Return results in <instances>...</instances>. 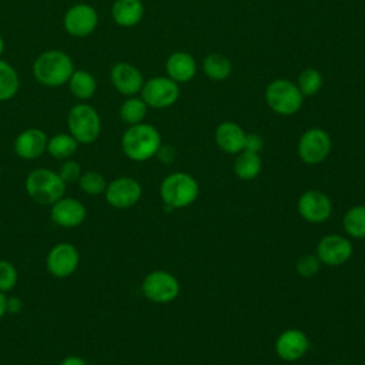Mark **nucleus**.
Masks as SVG:
<instances>
[{
	"label": "nucleus",
	"mask_w": 365,
	"mask_h": 365,
	"mask_svg": "<svg viewBox=\"0 0 365 365\" xmlns=\"http://www.w3.org/2000/svg\"><path fill=\"white\" fill-rule=\"evenodd\" d=\"M74 71L71 57L61 50H46L40 53L31 67L34 80L44 87H60L68 83Z\"/></svg>",
	"instance_id": "nucleus-1"
},
{
	"label": "nucleus",
	"mask_w": 365,
	"mask_h": 365,
	"mask_svg": "<svg viewBox=\"0 0 365 365\" xmlns=\"http://www.w3.org/2000/svg\"><path fill=\"white\" fill-rule=\"evenodd\" d=\"M161 145L160 131L148 124L138 123L128 125L121 135V150L127 158L141 163L153 158Z\"/></svg>",
	"instance_id": "nucleus-2"
},
{
	"label": "nucleus",
	"mask_w": 365,
	"mask_h": 365,
	"mask_svg": "<svg viewBox=\"0 0 365 365\" xmlns=\"http://www.w3.org/2000/svg\"><path fill=\"white\" fill-rule=\"evenodd\" d=\"M200 194L197 180L184 171L168 174L160 185V197L167 211L191 205Z\"/></svg>",
	"instance_id": "nucleus-3"
},
{
	"label": "nucleus",
	"mask_w": 365,
	"mask_h": 365,
	"mask_svg": "<svg viewBox=\"0 0 365 365\" xmlns=\"http://www.w3.org/2000/svg\"><path fill=\"white\" fill-rule=\"evenodd\" d=\"M24 185L30 200L40 205H51L66 192V182L58 173L43 167L30 171Z\"/></svg>",
	"instance_id": "nucleus-4"
},
{
	"label": "nucleus",
	"mask_w": 365,
	"mask_h": 365,
	"mask_svg": "<svg viewBox=\"0 0 365 365\" xmlns=\"http://www.w3.org/2000/svg\"><path fill=\"white\" fill-rule=\"evenodd\" d=\"M67 127L78 144H91L100 137L101 118L93 106L78 103L68 110Z\"/></svg>",
	"instance_id": "nucleus-5"
},
{
	"label": "nucleus",
	"mask_w": 365,
	"mask_h": 365,
	"mask_svg": "<svg viewBox=\"0 0 365 365\" xmlns=\"http://www.w3.org/2000/svg\"><path fill=\"white\" fill-rule=\"evenodd\" d=\"M267 106L279 115H292L298 113L304 103V96L297 84L287 78L272 80L264 93Z\"/></svg>",
	"instance_id": "nucleus-6"
},
{
	"label": "nucleus",
	"mask_w": 365,
	"mask_h": 365,
	"mask_svg": "<svg viewBox=\"0 0 365 365\" xmlns=\"http://www.w3.org/2000/svg\"><path fill=\"white\" fill-rule=\"evenodd\" d=\"M144 103L151 108H168L180 97V84L167 76H155L144 81L140 91Z\"/></svg>",
	"instance_id": "nucleus-7"
},
{
	"label": "nucleus",
	"mask_w": 365,
	"mask_h": 365,
	"mask_svg": "<svg viewBox=\"0 0 365 365\" xmlns=\"http://www.w3.org/2000/svg\"><path fill=\"white\" fill-rule=\"evenodd\" d=\"M141 291L151 302L168 304L178 297L180 282L173 274L163 269H155L144 277Z\"/></svg>",
	"instance_id": "nucleus-8"
},
{
	"label": "nucleus",
	"mask_w": 365,
	"mask_h": 365,
	"mask_svg": "<svg viewBox=\"0 0 365 365\" xmlns=\"http://www.w3.org/2000/svg\"><path fill=\"white\" fill-rule=\"evenodd\" d=\"M331 147L332 141L329 134L322 128L314 127L302 133L297 145V153L305 164L317 165L329 155Z\"/></svg>",
	"instance_id": "nucleus-9"
},
{
	"label": "nucleus",
	"mask_w": 365,
	"mask_h": 365,
	"mask_svg": "<svg viewBox=\"0 0 365 365\" xmlns=\"http://www.w3.org/2000/svg\"><path fill=\"white\" fill-rule=\"evenodd\" d=\"M98 24L97 10L87 3H77L68 7L63 16L66 33L76 38H84L94 33Z\"/></svg>",
	"instance_id": "nucleus-10"
},
{
	"label": "nucleus",
	"mask_w": 365,
	"mask_h": 365,
	"mask_svg": "<svg viewBox=\"0 0 365 365\" xmlns=\"http://www.w3.org/2000/svg\"><path fill=\"white\" fill-rule=\"evenodd\" d=\"M80 264V252L70 242H58L46 257V268L54 278H67L76 272Z\"/></svg>",
	"instance_id": "nucleus-11"
},
{
	"label": "nucleus",
	"mask_w": 365,
	"mask_h": 365,
	"mask_svg": "<svg viewBox=\"0 0 365 365\" xmlns=\"http://www.w3.org/2000/svg\"><path fill=\"white\" fill-rule=\"evenodd\" d=\"M143 194L141 184L133 177H118L106 187V201L117 210H125L135 205Z\"/></svg>",
	"instance_id": "nucleus-12"
},
{
	"label": "nucleus",
	"mask_w": 365,
	"mask_h": 365,
	"mask_svg": "<svg viewBox=\"0 0 365 365\" xmlns=\"http://www.w3.org/2000/svg\"><path fill=\"white\" fill-rule=\"evenodd\" d=\"M297 210L305 221L321 224L331 217L332 202L325 192L318 190H308L298 198Z\"/></svg>",
	"instance_id": "nucleus-13"
},
{
	"label": "nucleus",
	"mask_w": 365,
	"mask_h": 365,
	"mask_svg": "<svg viewBox=\"0 0 365 365\" xmlns=\"http://www.w3.org/2000/svg\"><path fill=\"white\" fill-rule=\"evenodd\" d=\"M321 264L338 267L345 264L352 255L351 241L339 234H328L322 237L317 245V254Z\"/></svg>",
	"instance_id": "nucleus-14"
},
{
	"label": "nucleus",
	"mask_w": 365,
	"mask_h": 365,
	"mask_svg": "<svg viewBox=\"0 0 365 365\" xmlns=\"http://www.w3.org/2000/svg\"><path fill=\"white\" fill-rule=\"evenodd\" d=\"M110 81L121 96L131 97L141 91L145 80L143 73L134 64L118 61L110 70Z\"/></svg>",
	"instance_id": "nucleus-15"
},
{
	"label": "nucleus",
	"mask_w": 365,
	"mask_h": 365,
	"mask_svg": "<svg viewBox=\"0 0 365 365\" xmlns=\"http://www.w3.org/2000/svg\"><path fill=\"white\" fill-rule=\"evenodd\" d=\"M50 207L51 221L63 228H76L81 225L87 215L84 204L74 197L63 195Z\"/></svg>",
	"instance_id": "nucleus-16"
},
{
	"label": "nucleus",
	"mask_w": 365,
	"mask_h": 365,
	"mask_svg": "<svg viewBox=\"0 0 365 365\" xmlns=\"http://www.w3.org/2000/svg\"><path fill=\"white\" fill-rule=\"evenodd\" d=\"M48 137L41 128H26L17 134L13 148L17 157L23 160H37L47 151Z\"/></svg>",
	"instance_id": "nucleus-17"
},
{
	"label": "nucleus",
	"mask_w": 365,
	"mask_h": 365,
	"mask_svg": "<svg viewBox=\"0 0 365 365\" xmlns=\"http://www.w3.org/2000/svg\"><path fill=\"white\" fill-rule=\"evenodd\" d=\"M308 348V336L302 331L294 328L281 332L275 341L277 355L287 362H295L301 359L307 354Z\"/></svg>",
	"instance_id": "nucleus-18"
},
{
	"label": "nucleus",
	"mask_w": 365,
	"mask_h": 365,
	"mask_svg": "<svg viewBox=\"0 0 365 365\" xmlns=\"http://www.w3.org/2000/svg\"><path fill=\"white\" fill-rule=\"evenodd\" d=\"M165 73L177 84L188 83L197 73V61L187 51H174L165 60Z\"/></svg>",
	"instance_id": "nucleus-19"
},
{
	"label": "nucleus",
	"mask_w": 365,
	"mask_h": 365,
	"mask_svg": "<svg viewBox=\"0 0 365 365\" xmlns=\"http://www.w3.org/2000/svg\"><path fill=\"white\" fill-rule=\"evenodd\" d=\"M245 131L234 121H222L215 128V143L227 154H238L244 150Z\"/></svg>",
	"instance_id": "nucleus-20"
},
{
	"label": "nucleus",
	"mask_w": 365,
	"mask_h": 365,
	"mask_svg": "<svg viewBox=\"0 0 365 365\" xmlns=\"http://www.w3.org/2000/svg\"><path fill=\"white\" fill-rule=\"evenodd\" d=\"M144 16V4L141 0H114L111 6V17L114 23L124 29L137 26Z\"/></svg>",
	"instance_id": "nucleus-21"
},
{
	"label": "nucleus",
	"mask_w": 365,
	"mask_h": 365,
	"mask_svg": "<svg viewBox=\"0 0 365 365\" xmlns=\"http://www.w3.org/2000/svg\"><path fill=\"white\" fill-rule=\"evenodd\" d=\"M67 84H68L70 93L80 101L90 100L97 91L96 77L90 71L83 68H78V70L74 68Z\"/></svg>",
	"instance_id": "nucleus-22"
},
{
	"label": "nucleus",
	"mask_w": 365,
	"mask_h": 365,
	"mask_svg": "<svg viewBox=\"0 0 365 365\" xmlns=\"http://www.w3.org/2000/svg\"><path fill=\"white\" fill-rule=\"evenodd\" d=\"M262 168V161L258 153L242 150L237 154L234 161V173L242 181H251L258 177Z\"/></svg>",
	"instance_id": "nucleus-23"
},
{
	"label": "nucleus",
	"mask_w": 365,
	"mask_h": 365,
	"mask_svg": "<svg viewBox=\"0 0 365 365\" xmlns=\"http://www.w3.org/2000/svg\"><path fill=\"white\" fill-rule=\"evenodd\" d=\"M202 71L210 80L224 81L232 73V63L221 53H211L202 60Z\"/></svg>",
	"instance_id": "nucleus-24"
},
{
	"label": "nucleus",
	"mask_w": 365,
	"mask_h": 365,
	"mask_svg": "<svg viewBox=\"0 0 365 365\" xmlns=\"http://www.w3.org/2000/svg\"><path fill=\"white\" fill-rule=\"evenodd\" d=\"M78 143L70 133H57L47 141V153L56 160H68L77 151Z\"/></svg>",
	"instance_id": "nucleus-25"
},
{
	"label": "nucleus",
	"mask_w": 365,
	"mask_h": 365,
	"mask_svg": "<svg viewBox=\"0 0 365 365\" xmlns=\"http://www.w3.org/2000/svg\"><path fill=\"white\" fill-rule=\"evenodd\" d=\"M147 110H148V106L144 103L141 97L131 96L123 101V104L120 106L118 114L124 124L134 125V124L143 123V120L147 115Z\"/></svg>",
	"instance_id": "nucleus-26"
},
{
	"label": "nucleus",
	"mask_w": 365,
	"mask_h": 365,
	"mask_svg": "<svg viewBox=\"0 0 365 365\" xmlns=\"http://www.w3.org/2000/svg\"><path fill=\"white\" fill-rule=\"evenodd\" d=\"M20 88V78L16 68L0 58V103L13 98Z\"/></svg>",
	"instance_id": "nucleus-27"
},
{
	"label": "nucleus",
	"mask_w": 365,
	"mask_h": 365,
	"mask_svg": "<svg viewBox=\"0 0 365 365\" xmlns=\"http://www.w3.org/2000/svg\"><path fill=\"white\" fill-rule=\"evenodd\" d=\"M345 232L352 238H365V205L351 207L342 218Z\"/></svg>",
	"instance_id": "nucleus-28"
},
{
	"label": "nucleus",
	"mask_w": 365,
	"mask_h": 365,
	"mask_svg": "<svg viewBox=\"0 0 365 365\" xmlns=\"http://www.w3.org/2000/svg\"><path fill=\"white\" fill-rule=\"evenodd\" d=\"M322 84H324L322 74L312 67L304 68L297 78V87L304 97L315 96L321 90Z\"/></svg>",
	"instance_id": "nucleus-29"
},
{
	"label": "nucleus",
	"mask_w": 365,
	"mask_h": 365,
	"mask_svg": "<svg viewBox=\"0 0 365 365\" xmlns=\"http://www.w3.org/2000/svg\"><path fill=\"white\" fill-rule=\"evenodd\" d=\"M77 182H78L80 190L83 192L88 194V195L104 194L106 187H107L106 178L98 171H86V173H83Z\"/></svg>",
	"instance_id": "nucleus-30"
},
{
	"label": "nucleus",
	"mask_w": 365,
	"mask_h": 365,
	"mask_svg": "<svg viewBox=\"0 0 365 365\" xmlns=\"http://www.w3.org/2000/svg\"><path fill=\"white\" fill-rule=\"evenodd\" d=\"M17 279L19 274L14 264L7 259H0V291L7 294L16 287Z\"/></svg>",
	"instance_id": "nucleus-31"
},
{
	"label": "nucleus",
	"mask_w": 365,
	"mask_h": 365,
	"mask_svg": "<svg viewBox=\"0 0 365 365\" xmlns=\"http://www.w3.org/2000/svg\"><path fill=\"white\" fill-rule=\"evenodd\" d=\"M297 272L304 277V278H311L314 275L318 274L319 268H321V261L318 259L317 255H312V254H307V255H302L298 258L297 261Z\"/></svg>",
	"instance_id": "nucleus-32"
},
{
	"label": "nucleus",
	"mask_w": 365,
	"mask_h": 365,
	"mask_svg": "<svg viewBox=\"0 0 365 365\" xmlns=\"http://www.w3.org/2000/svg\"><path fill=\"white\" fill-rule=\"evenodd\" d=\"M57 173H58V175L61 177V180H63L66 184L78 181L80 175L83 174L80 163H77L76 160H71V158L64 160L63 164L60 165V170H58Z\"/></svg>",
	"instance_id": "nucleus-33"
},
{
	"label": "nucleus",
	"mask_w": 365,
	"mask_h": 365,
	"mask_svg": "<svg viewBox=\"0 0 365 365\" xmlns=\"http://www.w3.org/2000/svg\"><path fill=\"white\" fill-rule=\"evenodd\" d=\"M264 147V140L259 134L255 133H248L245 134V143H244V150L251 151V153H258L262 150Z\"/></svg>",
	"instance_id": "nucleus-34"
},
{
	"label": "nucleus",
	"mask_w": 365,
	"mask_h": 365,
	"mask_svg": "<svg viewBox=\"0 0 365 365\" xmlns=\"http://www.w3.org/2000/svg\"><path fill=\"white\" fill-rule=\"evenodd\" d=\"M155 155H157V158H158L161 163L170 164V163H173V161L175 160L177 153H175L174 147H171V145H163V144H161Z\"/></svg>",
	"instance_id": "nucleus-35"
},
{
	"label": "nucleus",
	"mask_w": 365,
	"mask_h": 365,
	"mask_svg": "<svg viewBox=\"0 0 365 365\" xmlns=\"http://www.w3.org/2000/svg\"><path fill=\"white\" fill-rule=\"evenodd\" d=\"M23 308L21 299L19 297H10L7 298V312L10 314H19Z\"/></svg>",
	"instance_id": "nucleus-36"
},
{
	"label": "nucleus",
	"mask_w": 365,
	"mask_h": 365,
	"mask_svg": "<svg viewBox=\"0 0 365 365\" xmlns=\"http://www.w3.org/2000/svg\"><path fill=\"white\" fill-rule=\"evenodd\" d=\"M58 365H88V362L78 355H68L63 358Z\"/></svg>",
	"instance_id": "nucleus-37"
},
{
	"label": "nucleus",
	"mask_w": 365,
	"mask_h": 365,
	"mask_svg": "<svg viewBox=\"0 0 365 365\" xmlns=\"http://www.w3.org/2000/svg\"><path fill=\"white\" fill-rule=\"evenodd\" d=\"M7 314V297L0 291V319Z\"/></svg>",
	"instance_id": "nucleus-38"
},
{
	"label": "nucleus",
	"mask_w": 365,
	"mask_h": 365,
	"mask_svg": "<svg viewBox=\"0 0 365 365\" xmlns=\"http://www.w3.org/2000/svg\"><path fill=\"white\" fill-rule=\"evenodd\" d=\"M3 51H4V40H3V37L0 36V58H1Z\"/></svg>",
	"instance_id": "nucleus-39"
}]
</instances>
